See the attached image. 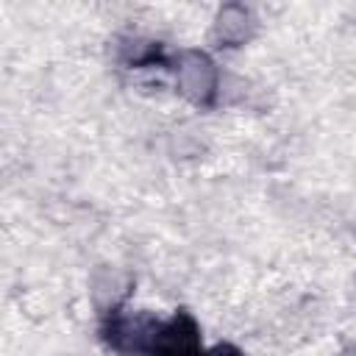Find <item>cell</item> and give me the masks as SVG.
I'll return each mask as SVG.
<instances>
[{
	"label": "cell",
	"mask_w": 356,
	"mask_h": 356,
	"mask_svg": "<svg viewBox=\"0 0 356 356\" xmlns=\"http://www.w3.org/2000/svg\"><path fill=\"white\" fill-rule=\"evenodd\" d=\"M100 339L117 356H203V334L192 312L170 317L114 306L100 320Z\"/></svg>",
	"instance_id": "cell-1"
},
{
	"label": "cell",
	"mask_w": 356,
	"mask_h": 356,
	"mask_svg": "<svg viewBox=\"0 0 356 356\" xmlns=\"http://www.w3.org/2000/svg\"><path fill=\"white\" fill-rule=\"evenodd\" d=\"M164 70L172 72L178 92L189 103L200 108H214L220 95V70L209 53L197 47H181L178 53H170Z\"/></svg>",
	"instance_id": "cell-2"
},
{
	"label": "cell",
	"mask_w": 356,
	"mask_h": 356,
	"mask_svg": "<svg viewBox=\"0 0 356 356\" xmlns=\"http://www.w3.org/2000/svg\"><path fill=\"white\" fill-rule=\"evenodd\" d=\"M253 28H256V19L250 8L231 3L220 8L211 28V39L217 42V47H239L253 36Z\"/></svg>",
	"instance_id": "cell-3"
},
{
	"label": "cell",
	"mask_w": 356,
	"mask_h": 356,
	"mask_svg": "<svg viewBox=\"0 0 356 356\" xmlns=\"http://www.w3.org/2000/svg\"><path fill=\"white\" fill-rule=\"evenodd\" d=\"M203 356H248L242 348H236V345H231V342H217V345H211Z\"/></svg>",
	"instance_id": "cell-4"
}]
</instances>
